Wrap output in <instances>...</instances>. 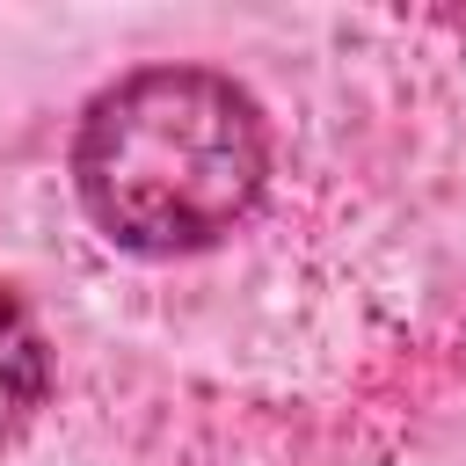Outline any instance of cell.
I'll return each mask as SVG.
<instances>
[{
	"mask_svg": "<svg viewBox=\"0 0 466 466\" xmlns=\"http://www.w3.org/2000/svg\"><path fill=\"white\" fill-rule=\"evenodd\" d=\"M44 393H51V342L36 313L0 284V444L44 408Z\"/></svg>",
	"mask_w": 466,
	"mask_h": 466,
	"instance_id": "7a4b0ae2",
	"label": "cell"
},
{
	"mask_svg": "<svg viewBox=\"0 0 466 466\" xmlns=\"http://www.w3.org/2000/svg\"><path fill=\"white\" fill-rule=\"evenodd\" d=\"M269 116L218 66H138L87 95L73 197L124 255H197L255 218Z\"/></svg>",
	"mask_w": 466,
	"mask_h": 466,
	"instance_id": "6da1fadb",
	"label": "cell"
}]
</instances>
